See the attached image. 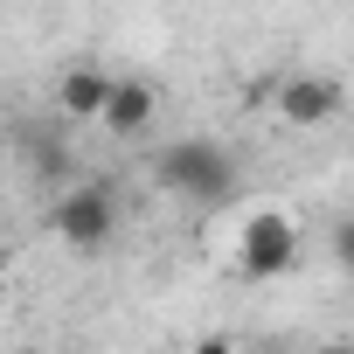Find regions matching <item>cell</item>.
<instances>
[{
    "instance_id": "cell-8",
    "label": "cell",
    "mask_w": 354,
    "mask_h": 354,
    "mask_svg": "<svg viewBox=\"0 0 354 354\" xmlns=\"http://www.w3.org/2000/svg\"><path fill=\"white\" fill-rule=\"evenodd\" d=\"M313 354H347V347H340V340H333V347H313Z\"/></svg>"
},
{
    "instance_id": "cell-9",
    "label": "cell",
    "mask_w": 354,
    "mask_h": 354,
    "mask_svg": "<svg viewBox=\"0 0 354 354\" xmlns=\"http://www.w3.org/2000/svg\"><path fill=\"white\" fill-rule=\"evenodd\" d=\"M271 354H285V347H271Z\"/></svg>"
},
{
    "instance_id": "cell-7",
    "label": "cell",
    "mask_w": 354,
    "mask_h": 354,
    "mask_svg": "<svg viewBox=\"0 0 354 354\" xmlns=\"http://www.w3.org/2000/svg\"><path fill=\"white\" fill-rule=\"evenodd\" d=\"M188 354H236V340H230V333H202Z\"/></svg>"
},
{
    "instance_id": "cell-1",
    "label": "cell",
    "mask_w": 354,
    "mask_h": 354,
    "mask_svg": "<svg viewBox=\"0 0 354 354\" xmlns=\"http://www.w3.org/2000/svg\"><path fill=\"white\" fill-rule=\"evenodd\" d=\"M230 264H236V278H285L292 264H299V223L278 209V202H264V209H243L236 216V236H230Z\"/></svg>"
},
{
    "instance_id": "cell-4",
    "label": "cell",
    "mask_w": 354,
    "mask_h": 354,
    "mask_svg": "<svg viewBox=\"0 0 354 354\" xmlns=\"http://www.w3.org/2000/svg\"><path fill=\"white\" fill-rule=\"evenodd\" d=\"M56 236L70 243V250H104L111 243V230H118V195L104 188V181H77L63 202H56Z\"/></svg>"
},
{
    "instance_id": "cell-5",
    "label": "cell",
    "mask_w": 354,
    "mask_h": 354,
    "mask_svg": "<svg viewBox=\"0 0 354 354\" xmlns=\"http://www.w3.org/2000/svg\"><path fill=\"white\" fill-rule=\"evenodd\" d=\"M153 111H160V91H153L146 77H111L97 125H104L111 139H132V132H146V125H153Z\"/></svg>"
},
{
    "instance_id": "cell-2",
    "label": "cell",
    "mask_w": 354,
    "mask_h": 354,
    "mask_svg": "<svg viewBox=\"0 0 354 354\" xmlns=\"http://www.w3.org/2000/svg\"><path fill=\"white\" fill-rule=\"evenodd\" d=\"M160 188H174V195L195 202V209H216V202L236 195V160L216 139H174L160 153Z\"/></svg>"
},
{
    "instance_id": "cell-6",
    "label": "cell",
    "mask_w": 354,
    "mask_h": 354,
    "mask_svg": "<svg viewBox=\"0 0 354 354\" xmlns=\"http://www.w3.org/2000/svg\"><path fill=\"white\" fill-rule=\"evenodd\" d=\"M104 91H111V77L91 70V63H77V70H63V84H56V111H63L70 125H97Z\"/></svg>"
},
{
    "instance_id": "cell-3",
    "label": "cell",
    "mask_w": 354,
    "mask_h": 354,
    "mask_svg": "<svg viewBox=\"0 0 354 354\" xmlns=\"http://www.w3.org/2000/svg\"><path fill=\"white\" fill-rule=\"evenodd\" d=\"M271 111L292 125V132H319L347 111V84L340 77H319V70H292L278 91H271Z\"/></svg>"
}]
</instances>
